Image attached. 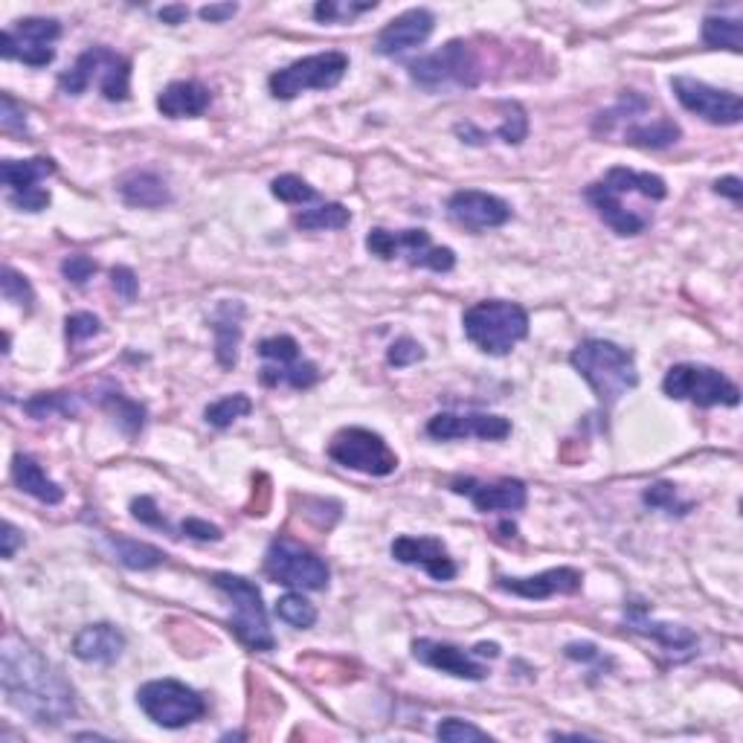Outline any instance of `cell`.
<instances>
[{
  "label": "cell",
  "mask_w": 743,
  "mask_h": 743,
  "mask_svg": "<svg viewBox=\"0 0 743 743\" xmlns=\"http://www.w3.org/2000/svg\"><path fill=\"white\" fill-rule=\"evenodd\" d=\"M387 360L389 366L403 369V366H412L419 364V360H424V348H421V343L412 341V337H401V341H396L389 346Z\"/></svg>",
  "instance_id": "f6af8a7d"
},
{
  "label": "cell",
  "mask_w": 743,
  "mask_h": 743,
  "mask_svg": "<svg viewBox=\"0 0 743 743\" xmlns=\"http://www.w3.org/2000/svg\"><path fill=\"white\" fill-rule=\"evenodd\" d=\"M570 364L593 387L595 398L604 410H610L618 398L627 396V389L639 384L633 352L610 341H584L581 346L572 348Z\"/></svg>",
  "instance_id": "3957f363"
},
{
  "label": "cell",
  "mask_w": 743,
  "mask_h": 743,
  "mask_svg": "<svg viewBox=\"0 0 743 743\" xmlns=\"http://www.w3.org/2000/svg\"><path fill=\"white\" fill-rule=\"evenodd\" d=\"M270 192H273V198L286 201V204H311L316 201V190H311L309 183L297 177V174H282L277 181L270 183Z\"/></svg>",
  "instance_id": "ab89813d"
},
{
  "label": "cell",
  "mask_w": 743,
  "mask_h": 743,
  "mask_svg": "<svg viewBox=\"0 0 743 743\" xmlns=\"http://www.w3.org/2000/svg\"><path fill=\"white\" fill-rule=\"evenodd\" d=\"M627 195H639L645 201H663L668 195V186L659 174L633 172V169H610L604 181L593 183L586 190V201L595 206L601 222L607 224L618 236H639L650 224V215L633 213L627 206Z\"/></svg>",
  "instance_id": "7a4b0ae2"
},
{
  "label": "cell",
  "mask_w": 743,
  "mask_h": 743,
  "mask_svg": "<svg viewBox=\"0 0 743 743\" xmlns=\"http://www.w3.org/2000/svg\"><path fill=\"white\" fill-rule=\"evenodd\" d=\"M428 433L439 442H453V439H485V442H499L512 433V421L503 416H488V412H439L428 421Z\"/></svg>",
  "instance_id": "e0dca14e"
},
{
  "label": "cell",
  "mask_w": 743,
  "mask_h": 743,
  "mask_svg": "<svg viewBox=\"0 0 743 743\" xmlns=\"http://www.w3.org/2000/svg\"><path fill=\"white\" fill-rule=\"evenodd\" d=\"M366 250L378 259H407L412 268H428L435 273H448L456 268V254L451 247H435L424 229H392L375 227L366 236Z\"/></svg>",
  "instance_id": "8992f818"
},
{
  "label": "cell",
  "mask_w": 743,
  "mask_h": 743,
  "mask_svg": "<svg viewBox=\"0 0 743 743\" xmlns=\"http://www.w3.org/2000/svg\"><path fill=\"white\" fill-rule=\"evenodd\" d=\"M24 410L30 412L32 419H50V416H76L79 412V403L71 392H39L35 398L24 403Z\"/></svg>",
  "instance_id": "d590c367"
},
{
  "label": "cell",
  "mask_w": 743,
  "mask_h": 743,
  "mask_svg": "<svg viewBox=\"0 0 743 743\" xmlns=\"http://www.w3.org/2000/svg\"><path fill=\"white\" fill-rule=\"evenodd\" d=\"M506 108V117H503V126L494 131V137H499L503 143H523L526 134H529V119L523 114L520 105H503Z\"/></svg>",
  "instance_id": "b9f144b4"
},
{
  "label": "cell",
  "mask_w": 743,
  "mask_h": 743,
  "mask_svg": "<svg viewBox=\"0 0 743 743\" xmlns=\"http://www.w3.org/2000/svg\"><path fill=\"white\" fill-rule=\"evenodd\" d=\"M474 657H499V645H494V642H480L474 650H471Z\"/></svg>",
  "instance_id": "91938a15"
},
{
  "label": "cell",
  "mask_w": 743,
  "mask_h": 743,
  "mask_svg": "<svg viewBox=\"0 0 743 743\" xmlns=\"http://www.w3.org/2000/svg\"><path fill=\"white\" fill-rule=\"evenodd\" d=\"M12 480H15V485L24 491V494L41 499V503H47V506H58L64 499V491L58 488V485L44 474V467H41L32 456H26V453H15V459H12Z\"/></svg>",
  "instance_id": "4316f807"
},
{
  "label": "cell",
  "mask_w": 743,
  "mask_h": 743,
  "mask_svg": "<svg viewBox=\"0 0 743 743\" xmlns=\"http://www.w3.org/2000/svg\"><path fill=\"white\" fill-rule=\"evenodd\" d=\"M277 616L291 627L305 631L316 622V610L309 599H302V593H288L277 601Z\"/></svg>",
  "instance_id": "74e56055"
},
{
  "label": "cell",
  "mask_w": 743,
  "mask_h": 743,
  "mask_svg": "<svg viewBox=\"0 0 743 743\" xmlns=\"http://www.w3.org/2000/svg\"><path fill=\"white\" fill-rule=\"evenodd\" d=\"M714 192H718V195H726V198H732L735 204H741L743 198L741 177H723V181L714 183Z\"/></svg>",
  "instance_id": "6f0895ef"
},
{
  "label": "cell",
  "mask_w": 743,
  "mask_h": 743,
  "mask_svg": "<svg viewBox=\"0 0 743 743\" xmlns=\"http://www.w3.org/2000/svg\"><path fill=\"white\" fill-rule=\"evenodd\" d=\"M378 3L375 0H366V3H337V0H320L314 7V18L323 21V24H337V21H352V18L364 15L369 9H375Z\"/></svg>",
  "instance_id": "f35d334b"
},
{
  "label": "cell",
  "mask_w": 743,
  "mask_h": 743,
  "mask_svg": "<svg viewBox=\"0 0 743 743\" xmlns=\"http://www.w3.org/2000/svg\"><path fill=\"white\" fill-rule=\"evenodd\" d=\"M433 26H435L433 12H428V9H410V12L398 15L396 21H389V24L378 32L375 50H378L380 56H398L403 50L421 47V44L430 39Z\"/></svg>",
  "instance_id": "603a6c76"
},
{
  "label": "cell",
  "mask_w": 743,
  "mask_h": 743,
  "mask_svg": "<svg viewBox=\"0 0 743 743\" xmlns=\"http://www.w3.org/2000/svg\"><path fill=\"white\" fill-rule=\"evenodd\" d=\"M111 282H114V291H117L122 300H126V302L137 300V291H140V279L134 277V270H131V268H114L111 270Z\"/></svg>",
  "instance_id": "681fc988"
},
{
  "label": "cell",
  "mask_w": 743,
  "mask_h": 743,
  "mask_svg": "<svg viewBox=\"0 0 743 743\" xmlns=\"http://www.w3.org/2000/svg\"><path fill=\"white\" fill-rule=\"evenodd\" d=\"M250 410H254V401H250L247 396H241V392H236V396H227V398H222V401L209 403L204 412V419H206V424L224 430V428H229L236 419H245Z\"/></svg>",
  "instance_id": "8d00e7d4"
},
{
  "label": "cell",
  "mask_w": 743,
  "mask_h": 743,
  "mask_svg": "<svg viewBox=\"0 0 743 743\" xmlns=\"http://www.w3.org/2000/svg\"><path fill=\"white\" fill-rule=\"evenodd\" d=\"M0 680L9 706L39 726H58L76 712V691L71 682L26 642L7 639L0 659Z\"/></svg>",
  "instance_id": "6da1fadb"
},
{
  "label": "cell",
  "mask_w": 743,
  "mask_h": 743,
  "mask_svg": "<svg viewBox=\"0 0 743 743\" xmlns=\"http://www.w3.org/2000/svg\"><path fill=\"white\" fill-rule=\"evenodd\" d=\"M0 126H3V131H7V134H12V131H21V134H24V131H26L24 111L18 108L15 99H12L9 94H3V111H0Z\"/></svg>",
  "instance_id": "f907efd6"
},
{
  "label": "cell",
  "mask_w": 743,
  "mask_h": 743,
  "mask_svg": "<svg viewBox=\"0 0 743 743\" xmlns=\"http://www.w3.org/2000/svg\"><path fill=\"white\" fill-rule=\"evenodd\" d=\"M584 575L572 567H558V570H546L540 575L529 578H497L499 590L529 601H546L552 595H572L581 590Z\"/></svg>",
  "instance_id": "ffe728a7"
},
{
  "label": "cell",
  "mask_w": 743,
  "mask_h": 743,
  "mask_svg": "<svg viewBox=\"0 0 743 743\" xmlns=\"http://www.w3.org/2000/svg\"><path fill=\"white\" fill-rule=\"evenodd\" d=\"M645 503H648L650 508H663V512H668V515H686L688 503H680V497H677V488L668 483H657L650 485L648 491H645Z\"/></svg>",
  "instance_id": "ee69618b"
},
{
  "label": "cell",
  "mask_w": 743,
  "mask_h": 743,
  "mask_svg": "<svg viewBox=\"0 0 743 743\" xmlns=\"http://www.w3.org/2000/svg\"><path fill=\"white\" fill-rule=\"evenodd\" d=\"M186 18H190V9H186V7H163V9H160V21H163V24H169V26L183 24Z\"/></svg>",
  "instance_id": "680465c9"
},
{
  "label": "cell",
  "mask_w": 743,
  "mask_h": 743,
  "mask_svg": "<svg viewBox=\"0 0 743 743\" xmlns=\"http://www.w3.org/2000/svg\"><path fill=\"white\" fill-rule=\"evenodd\" d=\"M451 488L474 503L476 512H520L526 506V485L520 480H499V483H480V480H453Z\"/></svg>",
  "instance_id": "d6986e66"
},
{
  "label": "cell",
  "mask_w": 743,
  "mask_h": 743,
  "mask_svg": "<svg viewBox=\"0 0 743 743\" xmlns=\"http://www.w3.org/2000/svg\"><path fill=\"white\" fill-rule=\"evenodd\" d=\"M131 515H134L140 523H146V526H151V529H166V531L172 529L166 517H163V512H158V506H154V499L151 497H137L134 503H131Z\"/></svg>",
  "instance_id": "c3c4849f"
},
{
  "label": "cell",
  "mask_w": 743,
  "mask_h": 743,
  "mask_svg": "<svg viewBox=\"0 0 743 743\" xmlns=\"http://www.w3.org/2000/svg\"><path fill=\"white\" fill-rule=\"evenodd\" d=\"M12 206H18L21 213H41V209H47L50 206V192L47 190H35L26 192V195H9Z\"/></svg>",
  "instance_id": "f5cc1de1"
},
{
  "label": "cell",
  "mask_w": 743,
  "mask_h": 743,
  "mask_svg": "<svg viewBox=\"0 0 743 743\" xmlns=\"http://www.w3.org/2000/svg\"><path fill=\"white\" fill-rule=\"evenodd\" d=\"M410 79L424 90H459V87H474L480 71L465 41H448L442 50L410 64Z\"/></svg>",
  "instance_id": "30bf717a"
},
{
  "label": "cell",
  "mask_w": 743,
  "mask_h": 743,
  "mask_svg": "<svg viewBox=\"0 0 743 743\" xmlns=\"http://www.w3.org/2000/svg\"><path fill=\"white\" fill-rule=\"evenodd\" d=\"M241 320L245 305L241 302H222L213 314L215 332V357L224 369H233L238 364V343H241Z\"/></svg>",
  "instance_id": "484cf974"
},
{
  "label": "cell",
  "mask_w": 743,
  "mask_h": 743,
  "mask_svg": "<svg viewBox=\"0 0 743 743\" xmlns=\"http://www.w3.org/2000/svg\"><path fill=\"white\" fill-rule=\"evenodd\" d=\"M348 71V56L329 50V53H316L305 56L300 62L288 64L282 71L270 76V94L277 99H297L305 90H329V87L341 85V79Z\"/></svg>",
  "instance_id": "8fae6325"
},
{
  "label": "cell",
  "mask_w": 743,
  "mask_h": 743,
  "mask_svg": "<svg viewBox=\"0 0 743 743\" xmlns=\"http://www.w3.org/2000/svg\"><path fill=\"white\" fill-rule=\"evenodd\" d=\"M265 572H268L277 584L293 586V590H325L329 586V563L314 554L305 546L293 543L288 538H277L268 546L265 554Z\"/></svg>",
  "instance_id": "7c38bea8"
},
{
  "label": "cell",
  "mask_w": 743,
  "mask_h": 743,
  "mask_svg": "<svg viewBox=\"0 0 743 743\" xmlns=\"http://www.w3.org/2000/svg\"><path fill=\"white\" fill-rule=\"evenodd\" d=\"M122 650H126V636L114 625L82 627L73 639V654L82 663L111 665L122 657Z\"/></svg>",
  "instance_id": "cb8c5ba5"
},
{
  "label": "cell",
  "mask_w": 743,
  "mask_h": 743,
  "mask_svg": "<svg viewBox=\"0 0 743 743\" xmlns=\"http://www.w3.org/2000/svg\"><path fill=\"white\" fill-rule=\"evenodd\" d=\"M448 213H451L453 222L474 229V233L503 227V224L512 222V206L503 198H497V195H488V192L480 190H462L451 195Z\"/></svg>",
  "instance_id": "ac0fdd59"
},
{
  "label": "cell",
  "mask_w": 743,
  "mask_h": 743,
  "mask_svg": "<svg viewBox=\"0 0 743 743\" xmlns=\"http://www.w3.org/2000/svg\"><path fill=\"white\" fill-rule=\"evenodd\" d=\"M137 703L151 723L163 729H183L204 718V697L177 680H151L137 691Z\"/></svg>",
  "instance_id": "ba28073f"
},
{
  "label": "cell",
  "mask_w": 743,
  "mask_h": 743,
  "mask_svg": "<svg viewBox=\"0 0 743 743\" xmlns=\"http://www.w3.org/2000/svg\"><path fill=\"white\" fill-rule=\"evenodd\" d=\"M462 325H465L467 341L494 357L508 355L517 343L529 337V314L517 302L506 300L476 302L465 311Z\"/></svg>",
  "instance_id": "277c9868"
},
{
  "label": "cell",
  "mask_w": 743,
  "mask_h": 743,
  "mask_svg": "<svg viewBox=\"0 0 743 743\" xmlns=\"http://www.w3.org/2000/svg\"><path fill=\"white\" fill-rule=\"evenodd\" d=\"M0 540H3V558H15V549L21 543H24V535L12 526V523H3V535H0Z\"/></svg>",
  "instance_id": "9f6ffc18"
},
{
  "label": "cell",
  "mask_w": 743,
  "mask_h": 743,
  "mask_svg": "<svg viewBox=\"0 0 743 743\" xmlns=\"http://www.w3.org/2000/svg\"><path fill=\"white\" fill-rule=\"evenodd\" d=\"M663 392L697 407H737L741 401V389L723 372L697 364L671 366L663 380Z\"/></svg>",
  "instance_id": "9c48e42d"
},
{
  "label": "cell",
  "mask_w": 743,
  "mask_h": 743,
  "mask_svg": "<svg viewBox=\"0 0 743 743\" xmlns=\"http://www.w3.org/2000/svg\"><path fill=\"white\" fill-rule=\"evenodd\" d=\"M209 103H213V94L201 82H172L160 90L158 111L169 119L201 117Z\"/></svg>",
  "instance_id": "d4e9b609"
},
{
  "label": "cell",
  "mask_w": 743,
  "mask_h": 743,
  "mask_svg": "<svg viewBox=\"0 0 743 743\" xmlns=\"http://www.w3.org/2000/svg\"><path fill=\"white\" fill-rule=\"evenodd\" d=\"M259 355L265 360L261 366V384L265 387H291V389H309L320 380V369L311 360H305L300 352V343L279 334L259 343Z\"/></svg>",
  "instance_id": "5bb4252c"
},
{
  "label": "cell",
  "mask_w": 743,
  "mask_h": 743,
  "mask_svg": "<svg viewBox=\"0 0 743 743\" xmlns=\"http://www.w3.org/2000/svg\"><path fill=\"white\" fill-rule=\"evenodd\" d=\"M213 584L233 601V631H236L238 639L254 650L277 648V639H273L268 625V613L261 604L259 586L250 584L241 575H229V572H215Z\"/></svg>",
  "instance_id": "52a82bcc"
},
{
  "label": "cell",
  "mask_w": 743,
  "mask_h": 743,
  "mask_svg": "<svg viewBox=\"0 0 743 743\" xmlns=\"http://www.w3.org/2000/svg\"><path fill=\"white\" fill-rule=\"evenodd\" d=\"M238 12L236 3H209V7H204L198 12L201 18H204L206 24H224L227 18H233Z\"/></svg>",
  "instance_id": "11a10c76"
},
{
  "label": "cell",
  "mask_w": 743,
  "mask_h": 743,
  "mask_svg": "<svg viewBox=\"0 0 743 743\" xmlns=\"http://www.w3.org/2000/svg\"><path fill=\"white\" fill-rule=\"evenodd\" d=\"M412 657L419 659L421 665H430L435 671L451 674V677H459V680L480 682L488 677V668L476 663L474 654H467V650L456 648V645H448V642H412Z\"/></svg>",
  "instance_id": "44dd1931"
},
{
  "label": "cell",
  "mask_w": 743,
  "mask_h": 743,
  "mask_svg": "<svg viewBox=\"0 0 743 743\" xmlns=\"http://www.w3.org/2000/svg\"><path fill=\"white\" fill-rule=\"evenodd\" d=\"M435 735H439V741H448V743L491 741L488 732H483V729L474 726V723H467V720H459V718L442 720V723H439V729H435Z\"/></svg>",
  "instance_id": "60d3db41"
},
{
  "label": "cell",
  "mask_w": 743,
  "mask_h": 743,
  "mask_svg": "<svg viewBox=\"0 0 743 743\" xmlns=\"http://www.w3.org/2000/svg\"><path fill=\"white\" fill-rule=\"evenodd\" d=\"M627 625L633 627L642 636H650V639H657L665 650H694L697 648V636L688 627L680 625H665V622H654V618L645 616V610L633 607L627 613Z\"/></svg>",
  "instance_id": "f546056e"
},
{
  "label": "cell",
  "mask_w": 743,
  "mask_h": 743,
  "mask_svg": "<svg viewBox=\"0 0 743 743\" xmlns=\"http://www.w3.org/2000/svg\"><path fill=\"white\" fill-rule=\"evenodd\" d=\"M62 35V24L53 18H24L12 30L3 32L0 53L3 58H18L30 67H47L56 58L53 41Z\"/></svg>",
  "instance_id": "2e32d148"
},
{
  "label": "cell",
  "mask_w": 743,
  "mask_h": 743,
  "mask_svg": "<svg viewBox=\"0 0 743 743\" xmlns=\"http://www.w3.org/2000/svg\"><path fill=\"white\" fill-rule=\"evenodd\" d=\"M392 558L407 567H421L435 581H453L456 578V563L451 561V554L444 549L442 540L435 538H403L392 540Z\"/></svg>",
  "instance_id": "7402d4cb"
},
{
  "label": "cell",
  "mask_w": 743,
  "mask_h": 743,
  "mask_svg": "<svg viewBox=\"0 0 743 743\" xmlns=\"http://www.w3.org/2000/svg\"><path fill=\"white\" fill-rule=\"evenodd\" d=\"M53 172H56V163L50 158L3 160L0 163V181L9 186V195H26V192L41 190L39 183L47 181Z\"/></svg>",
  "instance_id": "f1b7e54d"
},
{
  "label": "cell",
  "mask_w": 743,
  "mask_h": 743,
  "mask_svg": "<svg viewBox=\"0 0 743 743\" xmlns=\"http://www.w3.org/2000/svg\"><path fill=\"white\" fill-rule=\"evenodd\" d=\"M181 531L186 535V538H195V540H222V529H218V526H213V523L198 520V517H190V520H183Z\"/></svg>",
  "instance_id": "816d5d0a"
},
{
  "label": "cell",
  "mask_w": 743,
  "mask_h": 743,
  "mask_svg": "<svg viewBox=\"0 0 743 743\" xmlns=\"http://www.w3.org/2000/svg\"><path fill=\"white\" fill-rule=\"evenodd\" d=\"M329 456L337 465L366 476H389L398 467V456L389 451V444L364 428L341 430L329 444Z\"/></svg>",
  "instance_id": "4fadbf2b"
},
{
  "label": "cell",
  "mask_w": 743,
  "mask_h": 743,
  "mask_svg": "<svg viewBox=\"0 0 743 743\" xmlns=\"http://www.w3.org/2000/svg\"><path fill=\"white\" fill-rule=\"evenodd\" d=\"M62 273L67 282H73V286H85L87 279L94 277L96 273V261L90 259V256H71V259L62 261Z\"/></svg>",
  "instance_id": "7dc6e473"
},
{
  "label": "cell",
  "mask_w": 743,
  "mask_h": 743,
  "mask_svg": "<svg viewBox=\"0 0 743 743\" xmlns=\"http://www.w3.org/2000/svg\"><path fill=\"white\" fill-rule=\"evenodd\" d=\"M348 222L352 213L343 204H320L316 209H302L293 215V227L300 229H343Z\"/></svg>",
  "instance_id": "836d02e7"
},
{
  "label": "cell",
  "mask_w": 743,
  "mask_h": 743,
  "mask_svg": "<svg viewBox=\"0 0 743 743\" xmlns=\"http://www.w3.org/2000/svg\"><path fill=\"white\" fill-rule=\"evenodd\" d=\"M94 82L108 103H126L131 94V62L108 47H90L58 76V87L67 96H82Z\"/></svg>",
  "instance_id": "5b68a950"
},
{
  "label": "cell",
  "mask_w": 743,
  "mask_h": 743,
  "mask_svg": "<svg viewBox=\"0 0 743 743\" xmlns=\"http://www.w3.org/2000/svg\"><path fill=\"white\" fill-rule=\"evenodd\" d=\"M103 407L105 410H111L114 419L119 421V428L126 430L128 435H137L146 428V407L143 403L131 401V398H126L122 392H105Z\"/></svg>",
  "instance_id": "e575fe53"
},
{
  "label": "cell",
  "mask_w": 743,
  "mask_h": 743,
  "mask_svg": "<svg viewBox=\"0 0 743 743\" xmlns=\"http://www.w3.org/2000/svg\"><path fill=\"white\" fill-rule=\"evenodd\" d=\"M703 41H706V47H712V50H732V53H741L743 50L741 18L709 15L703 21Z\"/></svg>",
  "instance_id": "1f68e13d"
},
{
  "label": "cell",
  "mask_w": 743,
  "mask_h": 743,
  "mask_svg": "<svg viewBox=\"0 0 743 743\" xmlns=\"http://www.w3.org/2000/svg\"><path fill=\"white\" fill-rule=\"evenodd\" d=\"M64 332H67V341L71 343H82V341H90L94 334H99V320H96L94 314H71L67 320H64Z\"/></svg>",
  "instance_id": "bcb514c9"
},
{
  "label": "cell",
  "mask_w": 743,
  "mask_h": 743,
  "mask_svg": "<svg viewBox=\"0 0 743 743\" xmlns=\"http://www.w3.org/2000/svg\"><path fill=\"white\" fill-rule=\"evenodd\" d=\"M567 657L570 659H578V663H599L601 668H604V665H610V659L604 657V654H601L599 648H595V645H590V642H581V645H567Z\"/></svg>",
  "instance_id": "db71d44e"
},
{
  "label": "cell",
  "mask_w": 743,
  "mask_h": 743,
  "mask_svg": "<svg viewBox=\"0 0 743 743\" xmlns=\"http://www.w3.org/2000/svg\"><path fill=\"white\" fill-rule=\"evenodd\" d=\"M671 87L686 111L703 117L712 126H737L743 119L741 96L732 90H720L691 76H674Z\"/></svg>",
  "instance_id": "9a60e30c"
},
{
  "label": "cell",
  "mask_w": 743,
  "mask_h": 743,
  "mask_svg": "<svg viewBox=\"0 0 743 743\" xmlns=\"http://www.w3.org/2000/svg\"><path fill=\"white\" fill-rule=\"evenodd\" d=\"M680 126L671 119H654V122H639L625 131V143L639 146V149H668L680 140Z\"/></svg>",
  "instance_id": "4dcf8cb0"
},
{
  "label": "cell",
  "mask_w": 743,
  "mask_h": 743,
  "mask_svg": "<svg viewBox=\"0 0 743 743\" xmlns=\"http://www.w3.org/2000/svg\"><path fill=\"white\" fill-rule=\"evenodd\" d=\"M0 288H3V297H7L9 302H15V305H21V309H26V311L32 309V302H35V291H32V286L24 277H21V273H15L12 268H3Z\"/></svg>",
  "instance_id": "7bdbcfd3"
},
{
  "label": "cell",
  "mask_w": 743,
  "mask_h": 743,
  "mask_svg": "<svg viewBox=\"0 0 743 743\" xmlns=\"http://www.w3.org/2000/svg\"><path fill=\"white\" fill-rule=\"evenodd\" d=\"M111 546L114 552H117L119 563H126L128 570H154V567L166 561V554L160 552L158 546L140 543V540L111 538Z\"/></svg>",
  "instance_id": "d6a6232c"
},
{
  "label": "cell",
  "mask_w": 743,
  "mask_h": 743,
  "mask_svg": "<svg viewBox=\"0 0 743 743\" xmlns=\"http://www.w3.org/2000/svg\"><path fill=\"white\" fill-rule=\"evenodd\" d=\"M119 195L128 206H146V209H158V206L172 204V192L166 181L154 172H131L119 181Z\"/></svg>",
  "instance_id": "83f0119b"
}]
</instances>
